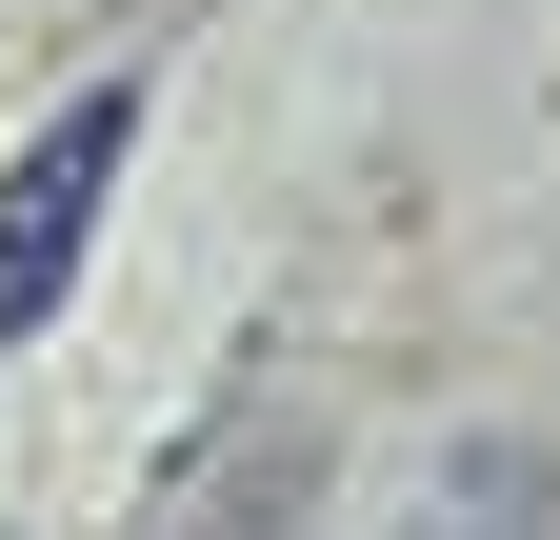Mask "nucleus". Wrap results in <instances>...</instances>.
<instances>
[{
    "label": "nucleus",
    "instance_id": "nucleus-1",
    "mask_svg": "<svg viewBox=\"0 0 560 540\" xmlns=\"http://www.w3.org/2000/svg\"><path fill=\"white\" fill-rule=\"evenodd\" d=\"M120 141H140V81H81L21 141V180H0V341H40V320L81 301V240H101V200H120Z\"/></svg>",
    "mask_w": 560,
    "mask_h": 540
},
{
    "label": "nucleus",
    "instance_id": "nucleus-2",
    "mask_svg": "<svg viewBox=\"0 0 560 540\" xmlns=\"http://www.w3.org/2000/svg\"><path fill=\"white\" fill-rule=\"evenodd\" d=\"M400 540H560V460L540 441H441V481L400 501Z\"/></svg>",
    "mask_w": 560,
    "mask_h": 540
}]
</instances>
